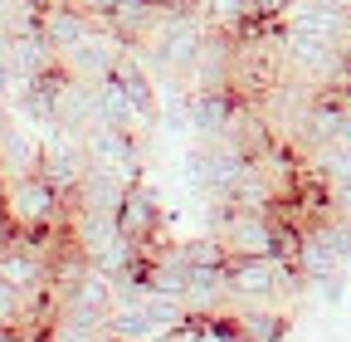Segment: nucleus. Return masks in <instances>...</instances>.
Here are the masks:
<instances>
[{
    "label": "nucleus",
    "instance_id": "f8f14e48",
    "mask_svg": "<svg viewBox=\"0 0 351 342\" xmlns=\"http://www.w3.org/2000/svg\"><path fill=\"white\" fill-rule=\"evenodd\" d=\"M5 64H10V69H15V78L25 83V78H44V73H54V69H59V54H54V45H49V39H44L39 30H20V34H10Z\"/></svg>",
    "mask_w": 351,
    "mask_h": 342
},
{
    "label": "nucleus",
    "instance_id": "aec40b11",
    "mask_svg": "<svg viewBox=\"0 0 351 342\" xmlns=\"http://www.w3.org/2000/svg\"><path fill=\"white\" fill-rule=\"evenodd\" d=\"M20 313H25V293H15L5 279H0V323H15L20 328Z\"/></svg>",
    "mask_w": 351,
    "mask_h": 342
},
{
    "label": "nucleus",
    "instance_id": "7ed1b4c3",
    "mask_svg": "<svg viewBox=\"0 0 351 342\" xmlns=\"http://www.w3.org/2000/svg\"><path fill=\"white\" fill-rule=\"evenodd\" d=\"M83 147L93 157V166H108L127 181H142V137L137 127H108V122H93L83 133Z\"/></svg>",
    "mask_w": 351,
    "mask_h": 342
},
{
    "label": "nucleus",
    "instance_id": "5701e85b",
    "mask_svg": "<svg viewBox=\"0 0 351 342\" xmlns=\"http://www.w3.org/2000/svg\"><path fill=\"white\" fill-rule=\"evenodd\" d=\"M327 191H332V205L351 216V176H341V181H327Z\"/></svg>",
    "mask_w": 351,
    "mask_h": 342
},
{
    "label": "nucleus",
    "instance_id": "4468645a",
    "mask_svg": "<svg viewBox=\"0 0 351 342\" xmlns=\"http://www.w3.org/2000/svg\"><path fill=\"white\" fill-rule=\"evenodd\" d=\"M39 147L20 122H10L5 133H0V186L15 181V176H29V171H39Z\"/></svg>",
    "mask_w": 351,
    "mask_h": 342
},
{
    "label": "nucleus",
    "instance_id": "9d476101",
    "mask_svg": "<svg viewBox=\"0 0 351 342\" xmlns=\"http://www.w3.org/2000/svg\"><path fill=\"white\" fill-rule=\"evenodd\" d=\"M112 73H117V83H122L132 113H137V127H152V122L161 117V108H156V78L147 73V59H142L137 49H127Z\"/></svg>",
    "mask_w": 351,
    "mask_h": 342
},
{
    "label": "nucleus",
    "instance_id": "f03ea898",
    "mask_svg": "<svg viewBox=\"0 0 351 342\" xmlns=\"http://www.w3.org/2000/svg\"><path fill=\"white\" fill-rule=\"evenodd\" d=\"M0 196H5V210L15 230H44V225H69V201L39 176V171H29V176H15L0 186Z\"/></svg>",
    "mask_w": 351,
    "mask_h": 342
},
{
    "label": "nucleus",
    "instance_id": "f257e3e1",
    "mask_svg": "<svg viewBox=\"0 0 351 342\" xmlns=\"http://www.w3.org/2000/svg\"><path fill=\"white\" fill-rule=\"evenodd\" d=\"M225 288H230V308L234 304H293L307 293V279L283 264L278 254H249V260L225 264Z\"/></svg>",
    "mask_w": 351,
    "mask_h": 342
},
{
    "label": "nucleus",
    "instance_id": "4be33fe9",
    "mask_svg": "<svg viewBox=\"0 0 351 342\" xmlns=\"http://www.w3.org/2000/svg\"><path fill=\"white\" fill-rule=\"evenodd\" d=\"M307 288H313V293L322 298V304H337V298H341V288H346V269H341V274H332V279H317V284H307Z\"/></svg>",
    "mask_w": 351,
    "mask_h": 342
},
{
    "label": "nucleus",
    "instance_id": "0eeeda50",
    "mask_svg": "<svg viewBox=\"0 0 351 342\" xmlns=\"http://www.w3.org/2000/svg\"><path fill=\"white\" fill-rule=\"evenodd\" d=\"M127 54V45H122V39L117 34H108L103 25L93 30V34H88L83 39V45H73L59 64H64V73L69 78H83V83H103L112 69H117V59Z\"/></svg>",
    "mask_w": 351,
    "mask_h": 342
},
{
    "label": "nucleus",
    "instance_id": "412c9836",
    "mask_svg": "<svg viewBox=\"0 0 351 342\" xmlns=\"http://www.w3.org/2000/svg\"><path fill=\"white\" fill-rule=\"evenodd\" d=\"M293 10V0H249V15L254 20H283Z\"/></svg>",
    "mask_w": 351,
    "mask_h": 342
},
{
    "label": "nucleus",
    "instance_id": "dca6fc26",
    "mask_svg": "<svg viewBox=\"0 0 351 342\" xmlns=\"http://www.w3.org/2000/svg\"><path fill=\"white\" fill-rule=\"evenodd\" d=\"M93 113H98V122H108V127H137V113H132L117 73H108L103 83H93Z\"/></svg>",
    "mask_w": 351,
    "mask_h": 342
},
{
    "label": "nucleus",
    "instance_id": "b1692460",
    "mask_svg": "<svg viewBox=\"0 0 351 342\" xmlns=\"http://www.w3.org/2000/svg\"><path fill=\"white\" fill-rule=\"evenodd\" d=\"M15 83H20V78H15V69L0 59V98H5V103H10V93H15Z\"/></svg>",
    "mask_w": 351,
    "mask_h": 342
},
{
    "label": "nucleus",
    "instance_id": "20e7f679",
    "mask_svg": "<svg viewBox=\"0 0 351 342\" xmlns=\"http://www.w3.org/2000/svg\"><path fill=\"white\" fill-rule=\"evenodd\" d=\"M249 103L234 93V89H186V113H191V133L200 142H215V137H230L234 122Z\"/></svg>",
    "mask_w": 351,
    "mask_h": 342
},
{
    "label": "nucleus",
    "instance_id": "393cba45",
    "mask_svg": "<svg viewBox=\"0 0 351 342\" xmlns=\"http://www.w3.org/2000/svg\"><path fill=\"white\" fill-rule=\"evenodd\" d=\"M15 235V220H10V210H5V196H0V244H5Z\"/></svg>",
    "mask_w": 351,
    "mask_h": 342
},
{
    "label": "nucleus",
    "instance_id": "423d86ee",
    "mask_svg": "<svg viewBox=\"0 0 351 342\" xmlns=\"http://www.w3.org/2000/svg\"><path fill=\"white\" fill-rule=\"evenodd\" d=\"M103 20V30L108 34H117L127 49H147L152 45V34L161 30V20H166V10L156 5V0H112L108 5V15H98Z\"/></svg>",
    "mask_w": 351,
    "mask_h": 342
},
{
    "label": "nucleus",
    "instance_id": "2eb2a0df",
    "mask_svg": "<svg viewBox=\"0 0 351 342\" xmlns=\"http://www.w3.org/2000/svg\"><path fill=\"white\" fill-rule=\"evenodd\" d=\"M147 337H156L147 304H122L117 298L112 313H108V342H147Z\"/></svg>",
    "mask_w": 351,
    "mask_h": 342
},
{
    "label": "nucleus",
    "instance_id": "9b49d317",
    "mask_svg": "<svg viewBox=\"0 0 351 342\" xmlns=\"http://www.w3.org/2000/svg\"><path fill=\"white\" fill-rule=\"evenodd\" d=\"M93 122H98V113H93V83L64 73V78H59V98H54V133L83 137Z\"/></svg>",
    "mask_w": 351,
    "mask_h": 342
},
{
    "label": "nucleus",
    "instance_id": "6ab92c4d",
    "mask_svg": "<svg viewBox=\"0 0 351 342\" xmlns=\"http://www.w3.org/2000/svg\"><path fill=\"white\" fill-rule=\"evenodd\" d=\"M186 186L200 191V196H210V157H205V147L186 152Z\"/></svg>",
    "mask_w": 351,
    "mask_h": 342
},
{
    "label": "nucleus",
    "instance_id": "6e6552de",
    "mask_svg": "<svg viewBox=\"0 0 351 342\" xmlns=\"http://www.w3.org/2000/svg\"><path fill=\"white\" fill-rule=\"evenodd\" d=\"M117 230L137 244H156L161 240V201L147 181H127L122 205H117Z\"/></svg>",
    "mask_w": 351,
    "mask_h": 342
},
{
    "label": "nucleus",
    "instance_id": "f3484780",
    "mask_svg": "<svg viewBox=\"0 0 351 342\" xmlns=\"http://www.w3.org/2000/svg\"><path fill=\"white\" fill-rule=\"evenodd\" d=\"M302 230H313V235H317V240H322V244L337 254V260H346V264H351V216H346V210L327 205L322 216H313Z\"/></svg>",
    "mask_w": 351,
    "mask_h": 342
},
{
    "label": "nucleus",
    "instance_id": "ddd939ff",
    "mask_svg": "<svg viewBox=\"0 0 351 342\" xmlns=\"http://www.w3.org/2000/svg\"><path fill=\"white\" fill-rule=\"evenodd\" d=\"M122 191H127V176H117L108 166H88V176L69 196V210H103V216H117Z\"/></svg>",
    "mask_w": 351,
    "mask_h": 342
},
{
    "label": "nucleus",
    "instance_id": "1a4fd4ad",
    "mask_svg": "<svg viewBox=\"0 0 351 342\" xmlns=\"http://www.w3.org/2000/svg\"><path fill=\"white\" fill-rule=\"evenodd\" d=\"M98 25H103V20H98L93 10H88L83 0H64V5L44 10V20H39V34L49 39V45H54V54L64 59V54H69L73 45H83V39L93 34Z\"/></svg>",
    "mask_w": 351,
    "mask_h": 342
},
{
    "label": "nucleus",
    "instance_id": "39448f33",
    "mask_svg": "<svg viewBox=\"0 0 351 342\" xmlns=\"http://www.w3.org/2000/svg\"><path fill=\"white\" fill-rule=\"evenodd\" d=\"M88 166H93V157H88V147H83V137H54V142H44L39 147V176L49 181L64 201L78 191V181L88 176Z\"/></svg>",
    "mask_w": 351,
    "mask_h": 342
},
{
    "label": "nucleus",
    "instance_id": "a878e982",
    "mask_svg": "<svg viewBox=\"0 0 351 342\" xmlns=\"http://www.w3.org/2000/svg\"><path fill=\"white\" fill-rule=\"evenodd\" d=\"M10 113H15V108H10V103H5V98H0V133H5V127H10V122H15V117H10Z\"/></svg>",
    "mask_w": 351,
    "mask_h": 342
},
{
    "label": "nucleus",
    "instance_id": "a211bd4d",
    "mask_svg": "<svg viewBox=\"0 0 351 342\" xmlns=\"http://www.w3.org/2000/svg\"><path fill=\"white\" fill-rule=\"evenodd\" d=\"M181 249H186V260H191V264H200V269H219V264H230L225 244H219L210 230H205V235H195V240H181Z\"/></svg>",
    "mask_w": 351,
    "mask_h": 342
}]
</instances>
